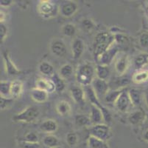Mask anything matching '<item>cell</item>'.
<instances>
[{"label":"cell","instance_id":"obj_1","mask_svg":"<svg viewBox=\"0 0 148 148\" xmlns=\"http://www.w3.org/2000/svg\"><path fill=\"white\" fill-rule=\"evenodd\" d=\"M115 42L114 34L108 32H100L97 34L94 41V56L97 61L102 54L107 51Z\"/></svg>","mask_w":148,"mask_h":148},{"label":"cell","instance_id":"obj_2","mask_svg":"<svg viewBox=\"0 0 148 148\" xmlns=\"http://www.w3.org/2000/svg\"><path fill=\"white\" fill-rule=\"evenodd\" d=\"M95 69L89 63L83 64L77 68L76 73L77 81L84 87L89 86L95 79Z\"/></svg>","mask_w":148,"mask_h":148},{"label":"cell","instance_id":"obj_3","mask_svg":"<svg viewBox=\"0 0 148 148\" xmlns=\"http://www.w3.org/2000/svg\"><path fill=\"white\" fill-rule=\"evenodd\" d=\"M84 90L86 94V96L88 97V100H89L90 102L91 103V104L96 106L97 108H98L99 109L101 110V111L103 112V117H104V121L106 122V123H109L111 120V113H110V112H109V110L107 109V108H105L104 106L101 104L99 100L98 99L95 90H94V89H93L92 86L89 85V86L85 87Z\"/></svg>","mask_w":148,"mask_h":148},{"label":"cell","instance_id":"obj_4","mask_svg":"<svg viewBox=\"0 0 148 148\" xmlns=\"http://www.w3.org/2000/svg\"><path fill=\"white\" fill-rule=\"evenodd\" d=\"M39 110L37 107L30 106L19 113L15 115L13 117V121L16 122L31 123L38 119V117L39 116Z\"/></svg>","mask_w":148,"mask_h":148},{"label":"cell","instance_id":"obj_5","mask_svg":"<svg viewBox=\"0 0 148 148\" xmlns=\"http://www.w3.org/2000/svg\"><path fill=\"white\" fill-rule=\"evenodd\" d=\"M37 10L43 18L49 19L56 16L58 12V7L55 3L48 0L40 1L38 4Z\"/></svg>","mask_w":148,"mask_h":148},{"label":"cell","instance_id":"obj_6","mask_svg":"<svg viewBox=\"0 0 148 148\" xmlns=\"http://www.w3.org/2000/svg\"><path fill=\"white\" fill-rule=\"evenodd\" d=\"M89 134L100 140L106 142L112 136V132L108 125L105 124H95L89 129Z\"/></svg>","mask_w":148,"mask_h":148},{"label":"cell","instance_id":"obj_7","mask_svg":"<svg viewBox=\"0 0 148 148\" xmlns=\"http://www.w3.org/2000/svg\"><path fill=\"white\" fill-rule=\"evenodd\" d=\"M114 104L118 110L123 113L127 112L130 106L133 105L131 101H130V96H129L128 90L127 89L123 90L122 93L119 95Z\"/></svg>","mask_w":148,"mask_h":148},{"label":"cell","instance_id":"obj_8","mask_svg":"<svg viewBox=\"0 0 148 148\" xmlns=\"http://www.w3.org/2000/svg\"><path fill=\"white\" fill-rule=\"evenodd\" d=\"M92 88L95 90L97 97H105L108 92L109 91V85L105 80L99 79L97 77L92 82Z\"/></svg>","mask_w":148,"mask_h":148},{"label":"cell","instance_id":"obj_9","mask_svg":"<svg viewBox=\"0 0 148 148\" xmlns=\"http://www.w3.org/2000/svg\"><path fill=\"white\" fill-rule=\"evenodd\" d=\"M119 49L116 46H111L107 51L99 56V59H97V62L99 65H106L108 66L114 60V57L117 54Z\"/></svg>","mask_w":148,"mask_h":148},{"label":"cell","instance_id":"obj_10","mask_svg":"<svg viewBox=\"0 0 148 148\" xmlns=\"http://www.w3.org/2000/svg\"><path fill=\"white\" fill-rule=\"evenodd\" d=\"M3 55V59L5 62V68H6L7 73L9 76H18L21 74V71L17 68V67L13 63V61L10 59V55H9V52L8 50L5 51L2 54Z\"/></svg>","mask_w":148,"mask_h":148},{"label":"cell","instance_id":"obj_11","mask_svg":"<svg viewBox=\"0 0 148 148\" xmlns=\"http://www.w3.org/2000/svg\"><path fill=\"white\" fill-rule=\"evenodd\" d=\"M50 50L54 55L58 57H64L67 54L66 45L61 39H55L52 41L50 45Z\"/></svg>","mask_w":148,"mask_h":148},{"label":"cell","instance_id":"obj_12","mask_svg":"<svg viewBox=\"0 0 148 148\" xmlns=\"http://www.w3.org/2000/svg\"><path fill=\"white\" fill-rule=\"evenodd\" d=\"M36 88L38 89L42 90L44 91L47 92L48 93H53L56 91V85L54 84L52 79H39L36 81Z\"/></svg>","mask_w":148,"mask_h":148},{"label":"cell","instance_id":"obj_13","mask_svg":"<svg viewBox=\"0 0 148 148\" xmlns=\"http://www.w3.org/2000/svg\"><path fill=\"white\" fill-rule=\"evenodd\" d=\"M60 13L65 17L72 16L77 10V5L74 2H66L60 7Z\"/></svg>","mask_w":148,"mask_h":148},{"label":"cell","instance_id":"obj_14","mask_svg":"<svg viewBox=\"0 0 148 148\" xmlns=\"http://www.w3.org/2000/svg\"><path fill=\"white\" fill-rule=\"evenodd\" d=\"M84 42L80 39H75L72 42V52L73 58L75 59H78L81 57L84 51Z\"/></svg>","mask_w":148,"mask_h":148},{"label":"cell","instance_id":"obj_15","mask_svg":"<svg viewBox=\"0 0 148 148\" xmlns=\"http://www.w3.org/2000/svg\"><path fill=\"white\" fill-rule=\"evenodd\" d=\"M129 66V59L127 55H123L115 63V70L119 75H123Z\"/></svg>","mask_w":148,"mask_h":148},{"label":"cell","instance_id":"obj_16","mask_svg":"<svg viewBox=\"0 0 148 148\" xmlns=\"http://www.w3.org/2000/svg\"><path fill=\"white\" fill-rule=\"evenodd\" d=\"M71 94L74 101L79 105L85 104V90L80 87H72L71 88Z\"/></svg>","mask_w":148,"mask_h":148},{"label":"cell","instance_id":"obj_17","mask_svg":"<svg viewBox=\"0 0 148 148\" xmlns=\"http://www.w3.org/2000/svg\"><path fill=\"white\" fill-rule=\"evenodd\" d=\"M91 114H90V119H91V123L94 125L95 124H102V121H104L103 112L100 109L97 108L96 106L91 104Z\"/></svg>","mask_w":148,"mask_h":148},{"label":"cell","instance_id":"obj_18","mask_svg":"<svg viewBox=\"0 0 148 148\" xmlns=\"http://www.w3.org/2000/svg\"><path fill=\"white\" fill-rule=\"evenodd\" d=\"M23 86L22 81L20 80H14L11 81V88H10V96L11 98L14 99H18L22 94Z\"/></svg>","mask_w":148,"mask_h":148},{"label":"cell","instance_id":"obj_19","mask_svg":"<svg viewBox=\"0 0 148 148\" xmlns=\"http://www.w3.org/2000/svg\"><path fill=\"white\" fill-rule=\"evenodd\" d=\"M31 98L33 101L37 103H44L48 99L47 92L42 90L34 88L31 90Z\"/></svg>","mask_w":148,"mask_h":148},{"label":"cell","instance_id":"obj_20","mask_svg":"<svg viewBox=\"0 0 148 148\" xmlns=\"http://www.w3.org/2000/svg\"><path fill=\"white\" fill-rule=\"evenodd\" d=\"M40 130L44 133H52L58 130L57 122L52 119H48V120L44 121L40 125Z\"/></svg>","mask_w":148,"mask_h":148},{"label":"cell","instance_id":"obj_21","mask_svg":"<svg viewBox=\"0 0 148 148\" xmlns=\"http://www.w3.org/2000/svg\"><path fill=\"white\" fill-rule=\"evenodd\" d=\"M56 110L60 116H69L72 111V107L68 101L65 100H61L56 104Z\"/></svg>","mask_w":148,"mask_h":148},{"label":"cell","instance_id":"obj_22","mask_svg":"<svg viewBox=\"0 0 148 148\" xmlns=\"http://www.w3.org/2000/svg\"><path fill=\"white\" fill-rule=\"evenodd\" d=\"M146 114L143 110H137L135 112L130 113V115L128 117V121L130 123L133 125H136L139 124L145 121Z\"/></svg>","mask_w":148,"mask_h":148},{"label":"cell","instance_id":"obj_23","mask_svg":"<svg viewBox=\"0 0 148 148\" xmlns=\"http://www.w3.org/2000/svg\"><path fill=\"white\" fill-rule=\"evenodd\" d=\"M130 101L134 106H138L142 102V93L138 89L131 88L128 90Z\"/></svg>","mask_w":148,"mask_h":148},{"label":"cell","instance_id":"obj_24","mask_svg":"<svg viewBox=\"0 0 148 148\" xmlns=\"http://www.w3.org/2000/svg\"><path fill=\"white\" fill-rule=\"evenodd\" d=\"M123 90L124 89H115L109 90L104 97L106 102L108 104H115L116 101L117 100L119 95L122 93Z\"/></svg>","mask_w":148,"mask_h":148},{"label":"cell","instance_id":"obj_25","mask_svg":"<svg viewBox=\"0 0 148 148\" xmlns=\"http://www.w3.org/2000/svg\"><path fill=\"white\" fill-rule=\"evenodd\" d=\"M95 71H96L97 78L99 79L105 80V81L107 80L109 75H110V69H109L108 66H106V65H102L98 64L96 66Z\"/></svg>","mask_w":148,"mask_h":148},{"label":"cell","instance_id":"obj_26","mask_svg":"<svg viewBox=\"0 0 148 148\" xmlns=\"http://www.w3.org/2000/svg\"><path fill=\"white\" fill-rule=\"evenodd\" d=\"M148 64V54H138L134 59V65L136 70H140Z\"/></svg>","mask_w":148,"mask_h":148},{"label":"cell","instance_id":"obj_27","mask_svg":"<svg viewBox=\"0 0 148 148\" xmlns=\"http://www.w3.org/2000/svg\"><path fill=\"white\" fill-rule=\"evenodd\" d=\"M75 122L76 125L80 127H88L90 124H92V123H91V119H90V116L84 115V114H79V115H77L75 118Z\"/></svg>","mask_w":148,"mask_h":148},{"label":"cell","instance_id":"obj_28","mask_svg":"<svg viewBox=\"0 0 148 148\" xmlns=\"http://www.w3.org/2000/svg\"><path fill=\"white\" fill-rule=\"evenodd\" d=\"M88 145L89 148H108L106 142L91 135H90L88 139Z\"/></svg>","mask_w":148,"mask_h":148},{"label":"cell","instance_id":"obj_29","mask_svg":"<svg viewBox=\"0 0 148 148\" xmlns=\"http://www.w3.org/2000/svg\"><path fill=\"white\" fill-rule=\"evenodd\" d=\"M132 80L134 83L141 84L148 81V71L147 70H139L134 73Z\"/></svg>","mask_w":148,"mask_h":148},{"label":"cell","instance_id":"obj_30","mask_svg":"<svg viewBox=\"0 0 148 148\" xmlns=\"http://www.w3.org/2000/svg\"><path fill=\"white\" fill-rule=\"evenodd\" d=\"M52 80L53 81L54 84L56 85V90L57 92H62L65 89V81L64 79L60 76L59 74L57 73H54L52 75Z\"/></svg>","mask_w":148,"mask_h":148},{"label":"cell","instance_id":"obj_31","mask_svg":"<svg viewBox=\"0 0 148 148\" xmlns=\"http://www.w3.org/2000/svg\"><path fill=\"white\" fill-rule=\"evenodd\" d=\"M43 143L49 148H55L56 147L58 146L60 142H59L58 138L55 135H47L43 139Z\"/></svg>","mask_w":148,"mask_h":148},{"label":"cell","instance_id":"obj_32","mask_svg":"<svg viewBox=\"0 0 148 148\" xmlns=\"http://www.w3.org/2000/svg\"><path fill=\"white\" fill-rule=\"evenodd\" d=\"M38 70L42 74L46 76H52L54 74V67L50 63L43 62L38 66Z\"/></svg>","mask_w":148,"mask_h":148},{"label":"cell","instance_id":"obj_33","mask_svg":"<svg viewBox=\"0 0 148 148\" xmlns=\"http://www.w3.org/2000/svg\"><path fill=\"white\" fill-rule=\"evenodd\" d=\"M73 73V67L70 64H66L60 67L59 75L63 79H67L72 76Z\"/></svg>","mask_w":148,"mask_h":148},{"label":"cell","instance_id":"obj_34","mask_svg":"<svg viewBox=\"0 0 148 148\" xmlns=\"http://www.w3.org/2000/svg\"><path fill=\"white\" fill-rule=\"evenodd\" d=\"M10 88H11V82L7 81H1L0 82L1 96H4V97L10 96Z\"/></svg>","mask_w":148,"mask_h":148},{"label":"cell","instance_id":"obj_35","mask_svg":"<svg viewBox=\"0 0 148 148\" xmlns=\"http://www.w3.org/2000/svg\"><path fill=\"white\" fill-rule=\"evenodd\" d=\"M62 33H64V36H69V37H72L75 36L76 33V28L73 24H65L62 28Z\"/></svg>","mask_w":148,"mask_h":148},{"label":"cell","instance_id":"obj_36","mask_svg":"<svg viewBox=\"0 0 148 148\" xmlns=\"http://www.w3.org/2000/svg\"><path fill=\"white\" fill-rule=\"evenodd\" d=\"M13 101H14V99L13 98L0 96V109L1 110H5L7 108H10Z\"/></svg>","mask_w":148,"mask_h":148},{"label":"cell","instance_id":"obj_37","mask_svg":"<svg viewBox=\"0 0 148 148\" xmlns=\"http://www.w3.org/2000/svg\"><path fill=\"white\" fill-rule=\"evenodd\" d=\"M115 42H117V44L120 45H128L129 44V39L127 36L125 34H122L121 33H115L114 34Z\"/></svg>","mask_w":148,"mask_h":148},{"label":"cell","instance_id":"obj_38","mask_svg":"<svg viewBox=\"0 0 148 148\" xmlns=\"http://www.w3.org/2000/svg\"><path fill=\"white\" fill-rule=\"evenodd\" d=\"M66 142L69 146L74 147L77 145L78 142L77 135L75 133H69L66 135Z\"/></svg>","mask_w":148,"mask_h":148},{"label":"cell","instance_id":"obj_39","mask_svg":"<svg viewBox=\"0 0 148 148\" xmlns=\"http://www.w3.org/2000/svg\"><path fill=\"white\" fill-rule=\"evenodd\" d=\"M24 141L25 142H29V143H38V137L35 133L29 132L25 135Z\"/></svg>","mask_w":148,"mask_h":148},{"label":"cell","instance_id":"obj_40","mask_svg":"<svg viewBox=\"0 0 148 148\" xmlns=\"http://www.w3.org/2000/svg\"><path fill=\"white\" fill-rule=\"evenodd\" d=\"M139 44L143 47H148V32H144L140 35Z\"/></svg>","mask_w":148,"mask_h":148},{"label":"cell","instance_id":"obj_41","mask_svg":"<svg viewBox=\"0 0 148 148\" xmlns=\"http://www.w3.org/2000/svg\"><path fill=\"white\" fill-rule=\"evenodd\" d=\"M8 34V29L3 23L0 24V43L2 44Z\"/></svg>","mask_w":148,"mask_h":148},{"label":"cell","instance_id":"obj_42","mask_svg":"<svg viewBox=\"0 0 148 148\" xmlns=\"http://www.w3.org/2000/svg\"><path fill=\"white\" fill-rule=\"evenodd\" d=\"M82 24H83V28L86 30H87V31H90V30H91L94 28V23H93V22L91 19H86L83 20Z\"/></svg>","mask_w":148,"mask_h":148},{"label":"cell","instance_id":"obj_43","mask_svg":"<svg viewBox=\"0 0 148 148\" xmlns=\"http://www.w3.org/2000/svg\"><path fill=\"white\" fill-rule=\"evenodd\" d=\"M23 148H40V146L38 143L25 142V143L23 144Z\"/></svg>","mask_w":148,"mask_h":148},{"label":"cell","instance_id":"obj_44","mask_svg":"<svg viewBox=\"0 0 148 148\" xmlns=\"http://www.w3.org/2000/svg\"><path fill=\"white\" fill-rule=\"evenodd\" d=\"M13 4V1L11 0H1L0 5L2 7H9Z\"/></svg>","mask_w":148,"mask_h":148},{"label":"cell","instance_id":"obj_45","mask_svg":"<svg viewBox=\"0 0 148 148\" xmlns=\"http://www.w3.org/2000/svg\"><path fill=\"white\" fill-rule=\"evenodd\" d=\"M4 19H5V13H3V11L1 10V12H0V20H1V23H2Z\"/></svg>","mask_w":148,"mask_h":148},{"label":"cell","instance_id":"obj_46","mask_svg":"<svg viewBox=\"0 0 148 148\" xmlns=\"http://www.w3.org/2000/svg\"><path fill=\"white\" fill-rule=\"evenodd\" d=\"M144 139L148 142V130H147L146 132L145 133V134H144Z\"/></svg>","mask_w":148,"mask_h":148},{"label":"cell","instance_id":"obj_47","mask_svg":"<svg viewBox=\"0 0 148 148\" xmlns=\"http://www.w3.org/2000/svg\"><path fill=\"white\" fill-rule=\"evenodd\" d=\"M145 101H146L147 104L148 106V93H147L146 96H145Z\"/></svg>","mask_w":148,"mask_h":148},{"label":"cell","instance_id":"obj_48","mask_svg":"<svg viewBox=\"0 0 148 148\" xmlns=\"http://www.w3.org/2000/svg\"><path fill=\"white\" fill-rule=\"evenodd\" d=\"M147 71H148V69H147Z\"/></svg>","mask_w":148,"mask_h":148}]
</instances>
